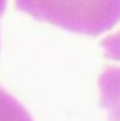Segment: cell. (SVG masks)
Returning a JSON list of instances; mask_svg holds the SVG:
<instances>
[{"instance_id":"5b68a950","label":"cell","mask_w":120,"mask_h":121,"mask_svg":"<svg viewBox=\"0 0 120 121\" xmlns=\"http://www.w3.org/2000/svg\"><path fill=\"white\" fill-rule=\"evenodd\" d=\"M0 17H1V15H0Z\"/></svg>"},{"instance_id":"7a4b0ae2","label":"cell","mask_w":120,"mask_h":121,"mask_svg":"<svg viewBox=\"0 0 120 121\" xmlns=\"http://www.w3.org/2000/svg\"><path fill=\"white\" fill-rule=\"evenodd\" d=\"M100 101L113 121H120V67H110L99 79Z\"/></svg>"},{"instance_id":"277c9868","label":"cell","mask_w":120,"mask_h":121,"mask_svg":"<svg viewBox=\"0 0 120 121\" xmlns=\"http://www.w3.org/2000/svg\"><path fill=\"white\" fill-rule=\"evenodd\" d=\"M6 2H7V0H0V15L2 14V12L6 7Z\"/></svg>"},{"instance_id":"6da1fadb","label":"cell","mask_w":120,"mask_h":121,"mask_svg":"<svg viewBox=\"0 0 120 121\" xmlns=\"http://www.w3.org/2000/svg\"><path fill=\"white\" fill-rule=\"evenodd\" d=\"M21 12L84 35H100L120 21V0H15Z\"/></svg>"},{"instance_id":"3957f363","label":"cell","mask_w":120,"mask_h":121,"mask_svg":"<svg viewBox=\"0 0 120 121\" xmlns=\"http://www.w3.org/2000/svg\"><path fill=\"white\" fill-rule=\"evenodd\" d=\"M0 121H32L28 113L8 93L0 88Z\"/></svg>"}]
</instances>
